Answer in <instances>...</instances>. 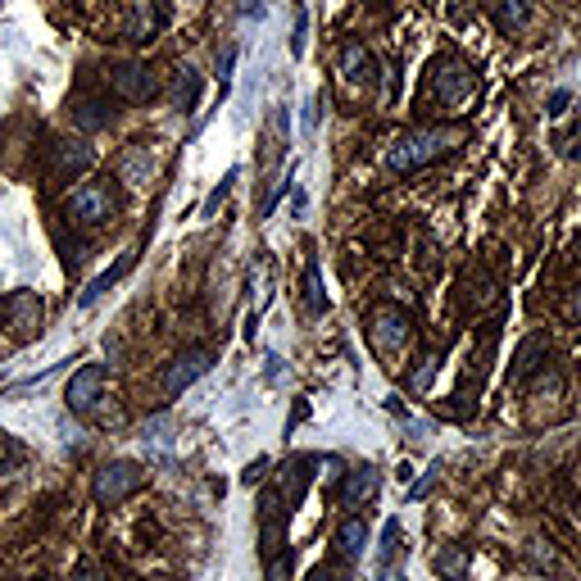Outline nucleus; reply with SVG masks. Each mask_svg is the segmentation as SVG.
<instances>
[{
    "instance_id": "obj_31",
    "label": "nucleus",
    "mask_w": 581,
    "mask_h": 581,
    "mask_svg": "<svg viewBox=\"0 0 581 581\" xmlns=\"http://www.w3.org/2000/svg\"><path fill=\"white\" fill-rule=\"evenodd\" d=\"M78 581H100V577H96V572H91V568H82V572H78Z\"/></svg>"
},
{
    "instance_id": "obj_13",
    "label": "nucleus",
    "mask_w": 581,
    "mask_h": 581,
    "mask_svg": "<svg viewBox=\"0 0 581 581\" xmlns=\"http://www.w3.org/2000/svg\"><path fill=\"white\" fill-rule=\"evenodd\" d=\"M336 545H341L345 559H364V550H368V522L364 518H345L341 532H336Z\"/></svg>"
},
{
    "instance_id": "obj_19",
    "label": "nucleus",
    "mask_w": 581,
    "mask_h": 581,
    "mask_svg": "<svg viewBox=\"0 0 581 581\" xmlns=\"http://www.w3.org/2000/svg\"><path fill=\"white\" fill-rule=\"evenodd\" d=\"M318 482H323L327 491H336V486L345 482V463L336 459V454H332V459H323V463H318Z\"/></svg>"
},
{
    "instance_id": "obj_6",
    "label": "nucleus",
    "mask_w": 581,
    "mask_h": 581,
    "mask_svg": "<svg viewBox=\"0 0 581 581\" xmlns=\"http://www.w3.org/2000/svg\"><path fill=\"white\" fill-rule=\"evenodd\" d=\"M100 391H105V368L87 364V368H78V373L69 377V386H64V404H69L73 414H87L91 404L100 400Z\"/></svg>"
},
{
    "instance_id": "obj_4",
    "label": "nucleus",
    "mask_w": 581,
    "mask_h": 581,
    "mask_svg": "<svg viewBox=\"0 0 581 581\" xmlns=\"http://www.w3.org/2000/svg\"><path fill=\"white\" fill-rule=\"evenodd\" d=\"M64 214L82 227H96L114 214V196H109L105 182H87V187H78L69 200H64Z\"/></svg>"
},
{
    "instance_id": "obj_11",
    "label": "nucleus",
    "mask_w": 581,
    "mask_h": 581,
    "mask_svg": "<svg viewBox=\"0 0 581 581\" xmlns=\"http://www.w3.org/2000/svg\"><path fill=\"white\" fill-rule=\"evenodd\" d=\"M341 491V504L345 509H359L377 495V468H359V473H345V482L336 486Z\"/></svg>"
},
{
    "instance_id": "obj_23",
    "label": "nucleus",
    "mask_w": 581,
    "mask_h": 581,
    "mask_svg": "<svg viewBox=\"0 0 581 581\" xmlns=\"http://www.w3.org/2000/svg\"><path fill=\"white\" fill-rule=\"evenodd\" d=\"M536 350H541V341H527V345H522V350H518V368H513V377H527V373H532Z\"/></svg>"
},
{
    "instance_id": "obj_32",
    "label": "nucleus",
    "mask_w": 581,
    "mask_h": 581,
    "mask_svg": "<svg viewBox=\"0 0 581 581\" xmlns=\"http://www.w3.org/2000/svg\"><path fill=\"white\" fill-rule=\"evenodd\" d=\"M391 581H404V577H391Z\"/></svg>"
},
{
    "instance_id": "obj_1",
    "label": "nucleus",
    "mask_w": 581,
    "mask_h": 581,
    "mask_svg": "<svg viewBox=\"0 0 581 581\" xmlns=\"http://www.w3.org/2000/svg\"><path fill=\"white\" fill-rule=\"evenodd\" d=\"M459 141H463L459 128H414L386 146V168L391 173H414V168L436 164L441 155H450Z\"/></svg>"
},
{
    "instance_id": "obj_3",
    "label": "nucleus",
    "mask_w": 581,
    "mask_h": 581,
    "mask_svg": "<svg viewBox=\"0 0 581 581\" xmlns=\"http://www.w3.org/2000/svg\"><path fill=\"white\" fill-rule=\"evenodd\" d=\"M432 96H436V105H445V109L468 105V100H473V69L463 60L432 64Z\"/></svg>"
},
{
    "instance_id": "obj_16",
    "label": "nucleus",
    "mask_w": 581,
    "mask_h": 581,
    "mask_svg": "<svg viewBox=\"0 0 581 581\" xmlns=\"http://www.w3.org/2000/svg\"><path fill=\"white\" fill-rule=\"evenodd\" d=\"M305 300H309V309H314V314H323V309H327L323 273H318V264H314V259H309V268H305Z\"/></svg>"
},
{
    "instance_id": "obj_5",
    "label": "nucleus",
    "mask_w": 581,
    "mask_h": 581,
    "mask_svg": "<svg viewBox=\"0 0 581 581\" xmlns=\"http://www.w3.org/2000/svg\"><path fill=\"white\" fill-rule=\"evenodd\" d=\"M368 327H373V345L382 355H400L404 345L414 341V318L400 314V309H373Z\"/></svg>"
},
{
    "instance_id": "obj_30",
    "label": "nucleus",
    "mask_w": 581,
    "mask_h": 581,
    "mask_svg": "<svg viewBox=\"0 0 581 581\" xmlns=\"http://www.w3.org/2000/svg\"><path fill=\"white\" fill-rule=\"evenodd\" d=\"M572 318H581V286H577V296H572Z\"/></svg>"
},
{
    "instance_id": "obj_17",
    "label": "nucleus",
    "mask_w": 581,
    "mask_h": 581,
    "mask_svg": "<svg viewBox=\"0 0 581 581\" xmlns=\"http://www.w3.org/2000/svg\"><path fill=\"white\" fill-rule=\"evenodd\" d=\"M432 568L441 572V577L459 581V577H463V568H468V554H463V550H445V554H436V559H432Z\"/></svg>"
},
{
    "instance_id": "obj_22",
    "label": "nucleus",
    "mask_w": 581,
    "mask_h": 581,
    "mask_svg": "<svg viewBox=\"0 0 581 581\" xmlns=\"http://www.w3.org/2000/svg\"><path fill=\"white\" fill-rule=\"evenodd\" d=\"M73 109H78V123H82V128H100V123H105V114H96V100H78V105H73Z\"/></svg>"
},
{
    "instance_id": "obj_15",
    "label": "nucleus",
    "mask_w": 581,
    "mask_h": 581,
    "mask_svg": "<svg viewBox=\"0 0 581 581\" xmlns=\"http://www.w3.org/2000/svg\"><path fill=\"white\" fill-rule=\"evenodd\" d=\"M5 314H14V327H23V336H28L32 327H41V300L37 296H14L10 305H5Z\"/></svg>"
},
{
    "instance_id": "obj_25",
    "label": "nucleus",
    "mask_w": 581,
    "mask_h": 581,
    "mask_svg": "<svg viewBox=\"0 0 581 581\" xmlns=\"http://www.w3.org/2000/svg\"><path fill=\"white\" fill-rule=\"evenodd\" d=\"M232 182H237V168H232V173H227V178H223V182H218V191H214V196H209V200H205V214H214V209H218V200H223V196H227V187H232Z\"/></svg>"
},
{
    "instance_id": "obj_2",
    "label": "nucleus",
    "mask_w": 581,
    "mask_h": 581,
    "mask_svg": "<svg viewBox=\"0 0 581 581\" xmlns=\"http://www.w3.org/2000/svg\"><path fill=\"white\" fill-rule=\"evenodd\" d=\"M141 482H146V473H141L132 459H114L105 463L96 473V482H91V495H96V504H123L128 495L141 491Z\"/></svg>"
},
{
    "instance_id": "obj_7",
    "label": "nucleus",
    "mask_w": 581,
    "mask_h": 581,
    "mask_svg": "<svg viewBox=\"0 0 581 581\" xmlns=\"http://www.w3.org/2000/svg\"><path fill=\"white\" fill-rule=\"evenodd\" d=\"M209 368H214V355H209V350H182V355L173 359V368L164 373V391L168 395H182L191 382H196V377H205Z\"/></svg>"
},
{
    "instance_id": "obj_20",
    "label": "nucleus",
    "mask_w": 581,
    "mask_h": 581,
    "mask_svg": "<svg viewBox=\"0 0 581 581\" xmlns=\"http://www.w3.org/2000/svg\"><path fill=\"white\" fill-rule=\"evenodd\" d=\"M141 173H150V159H146V150L137 146V150H128V159H123V178L137 182Z\"/></svg>"
},
{
    "instance_id": "obj_27",
    "label": "nucleus",
    "mask_w": 581,
    "mask_h": 581,
    "mask_svg": "<svg viewBox=\"0 0 581 581\" xmlns=\"http://www.w3.org/2000/svg\"><path fill=\"white\" fill-rule=\"evenodd\" d=\"M259 477H264V459H259V463H250V468H246V477H241V482H246V486H255Z\"/></svg>"
},
{
    "instance_id": "obj_12",
    "label": "nucleus",
    "mask_w": 581,
    "mask_h": 581,
    "mask_svg": "<svg viewBox=\"0 0 581 581\" xmlns=\"http://www.w3.org/2000/svg\"><path fill=\"white\" fill-rule=\"evenodd\" d=\"M532 10H536V0H495V28H500V32L527 28Z\"/></svg>"
},
{
    "instance_id": "obj_18",
    "label": "nucleus",
    "mask_w": 581,
    "mask_h": 581,
    "mask_svg": "<svg viewBox=\"0 0 581 581\" xmlns=\"http://www.w3.org/2000/svg\"><path fill=\"white\" fill-rule=\"evenodd\" d=\"M395 550H400V522H386V527H382V550H377V572H382L386 568V563H391V554Z\"/></svg>"
},
{
    "instance_id": "obj_21",
    "label": "nucleus",
    "mask_w": 581,
    "mask_h": 581,
    "mask_svg": "<svg viewBox=\"0 0 581 581\" xmlns=\"http://www.w3.org/2000/svg\"><path fill=\"white\" fill-rule=\"evenodd\" d=\"M264 581H291V554H273L268 559V568H264Z\"/></svg>"
},
{
    "instance_id": "obj_26",
    "label": "nucleus",
    "mask_w": 581,
    "mask_h": 581,
    "mask_svg": "<svg viewBox=\"0 0 581 581\" xmlns=\"http://www.w3.org/2000/svg\"><path fill=\"white\" fill-rule=\"evenodd\" d=\"M232 64H237V46H227V50H223V60H218V78H223V82L232 78Z\"/></svg>"
},
{
    "instance_id": "obj_9",
    "label": "nucleus",
    "mask_w": 581,
    "mask_h": 581,
    "mask_svg": "<svg viewBox=\"0 0 581 581\" xmlns=\"http://www.w3.org/2000/svg\"><path fill=\"white\" fill-rule=\"evenodd\" d=\"M91 146L87 141H60L55 146V159H50V178L55 182H69V178H78V173H87L91 168Z\"/></svg>"
},
{
    "instance_id": "obj_14",
    "label": "nucleus",
    "mask_w": 581,
    "mask_h": 581,
    "mask_svg": "<svg viewBox=\"0 0 581 581\" xmlns=\"http://www.w3.org/2000/svg\"><path fill=\"white\" fill-rule=\"evenodd\" d=\"M132 264H137V255H132V250H128V255H123V259H119V264L109 268V273H100V277H96V282H91V286H87V291H82V300H78V305H82V309H91V305H96V300H100V296H105V291H109V286H114V282H119V277H123V273H128V268H132Z\"/></svg>"
},
{
    "instance_id": "obj_10",
    "label": "nucleus",
    "mask_w": 581,
    "mask_h": 581,
    "mask_svg": "<svg viewBox=\"0 0 581 581\" xmlns=\"http://www.w3.org/2000/svg\"><path fill=\"white\" fill-rule=\"evenodd\" d=\"M341 73H345V82H355V87H373V82H377L373 50H368L364 41H345V50H341Z\"/></svg>"
},
{
    "instance_id": "obj_28",
    "label": "nucleus",
    "mask_w": 581,
    "mask_h": 581,
    "mask_svg": "<svg viewBox=\"0 0 581 581\" xmlns=\"http://www.w3.org/2000/svg\"><path fill=\"white\" fill-rule=\"evenodd\" d=\"M432 482H436V473H427V477H423V482H418V486H414V500H418V495H427V491H432Z\"/></svg>"
},
{
    "instance_id": "obj_29",
    "label": "nucleus",
    "mask_w": 581,
    "mask_h": 581,
    "mask_svg": "<svg viewBox=\"0 0 581 581\" xmlns=\"http://www.w3.org/2000/svg\"><path fill=\"white\" fill-rule=\"evenodd\" d=\"M309 581H341V577H336V572H327V568H318V572H314V577H309Z\"/></svg>"
},
{
    "instance_id": "obj_8",
    "label": "nucleus",
    "mask_w": 581,
    "mask_h": 581,
    "mask_svg": "<svg viewBox=\"0 0 581 581\" xmlns=\"http://www.w3.org/2000/svg\"><path fill=\"white\" fill-rule=\"evenodd\" d=\"M114 91H119L123 100H132V105H146V100L159 96V78L146 64H123V69L114 73Z\"/></svg>"
},
{
    "instance_id": "obj_24",
    "label": "nucleus",
    "mask_w": 581,
    "mask_h": 581,
    "mask_svg": "<svg viewBox=\"0 0 581 581\" xmlns=\"http://www.w3.org/2000/svg\"><path fill=\"white\" fill-rule=\"evenodd\" d=\"M532 563H536V568H559V559H554V550L545 541L532 545Z\"/></svg>"
}]
</instances>
